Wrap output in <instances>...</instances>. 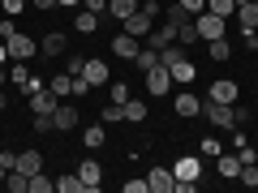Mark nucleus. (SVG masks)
Masks as SVG:
<instances>
[{"label": "nucleus", "mask_w": 258, "mask_h": 193, "mask_svg": "<svg viewBox=\"0 0 258 193\" xmlns=\"http://www.w3.org/2000/svg\"><path fill=\"white\" fill-rule=\"evenodd\" d=\"M134 64H138L142 73H147V69H155V64H159V52H155V47H138V56H134Z\"/></svg>", "instance_id": "23"}, {"label": "nucleus", "mask_w": 258, "mask_h": 193, "mask_svg": "<svg viewBox=\"0 0 258 193\" xmlns=\"http://www.w3.org/2000/svg\"><path fill=\"white\" fill-rule=\"evenodd\" d=\"M5 47H9V60H30V56H39V43L30 35H22V30L5 39Z\"/></svg>", "instance_id": "3"}, {"label": "nucleus", "mask_w": 258, "mask_h": 193, "mask_svg": "<svg viewBox=\"0 0 258 193\" xmlns=\"http://www.w3.org/2000/svg\"><path fill=\"white\" fill-rule=\"evenodd\" d=\"M215 167H220L224 180H237V176H241V159H237V150H232V155H220V159H215Z\"/></svg>", "instance_id": "18"}, {"label": "nucleus", "mask_w": 258, "mask_h": 193, "mask_svg": "<svg viewBox=\"0 0 258 193\" xmlns=\"http://www.w3.org/2000/svg\"><path fill=\"white\" fill-rule=\"evenodd\" d=\"M0 64H9V47L5 43H0Z\"/></svg>", "instance_id": "49"}, {"label": "nucleus", "mask_w": 258, "mask_h": 193, "mask_svg": "<svg viewBox=\"0 0 258 193\" xmlns=\"http://www.w3.org/2000/svg\"><path fill=\"white\" fill-rule=\"evenodd\" d=\"M78 176H82V189H86V193H99L103 172H99V163H95V159H86V163L78 167Z\"/></svg>", "instance_id": "10"}, {"label": "nucleus", "mask_w": 258, "mask_h": 193, "mask_svg": "<svg viewBox=\"0 0 258 193\" xmlns=\"http://www.w3.org/2000/svg\"><path fill=\"white\" fill-rule=\"evenodd\" d=\"M30 193H56V180H47L43 172H35L30 176Z\"/></svg>", "instance_id": "33"}, {"label": "nucleus", "mask_w": 258, "mask_h": 193, "mask_svg": "<svg viewBox=\"0 0 258 193\" xmlns=\"http://www.w3.org/2000/svg\"><path fill=\"white\" fill-rule=\"evenodd\" d=\"M99 18H103V13H95V9H82V13H78V22H74V26L82 30V35H95V30H99Z\"/></svg>", "instance_id": "21"}, {"label": "nucleus", "mask_w": 258, "mask_h": 193, "mask_svg": "<svg viewBox=\"0 0 258 193\" xmlns=\"http://www.w3.org/2000/svg\"><path fill=\"white\" fill-rule=\"evenodd\" d=\"M52 129V116H35V133H47Z\"/></svg>", "instance_id": "45"}, {"label": "nucleus", "mask_w": 258, "mask_h": 193, "mask_svg": "<svg viewBox=\"0 0 258 193\" xmlns=\"http://www.w3.org/2000/svg\"><path fill=\"white\" fill-rule=\"evenodd\" d=\"M164 18L172 22V26H181V22H189V13H185L181 5H176V0H172V5H164Z\"/></svg>", "instance_id": "34"}, {"label": "nucleus", "mask_w": 258, "mask_h": 193, "mask_svg": "<svg viewBox=\"0 0 258 193\" xmlns=\"http://www.w3.org/2000/svg\"><path fill=\"white\" fill-rule=\"evenodd\" d=\"M237 26H241V30H258V0L237 5Z\"/></svg>", "instance_id": "15"}, {"label": "nucleus", "mask_w": 258, "mask_h": 193, "mask_svg": "<svg viewBox=\"0 0 258 193\" xmlns=\"http://www.w3.org/2000/svg\"><path fill=\"white\" fill-rule=\"evenodd\" d=\"M194 26H198V39H207V43H211V39H224V30H228V18H220V13H198V18H194Z\"/></svg>", "instance_id": "1"}, {"label": "nucleus", "mask_w": 258, "mask_h": 193, "mask_svg": "<svg viewBox=\"0 0 258 193\" xmlns=\"http://www.w3.org/2000/svg\"><path fill=\"white\" fill-rule=\"evenodd\" d=\"M56 103H60V99H56L52 90H35V94H26V108L35 112V116H52Z\"/></svg>", "instance_id": "9"}, {"label": "nucleus", "mask_w": 258, "mask_h": 193, "mask_svg": "<svg viewBox=\"0 0 258 193\" xmlns=\"http://www.w3.org/2000/svg\"><path fill=\"white\" fill-rule=\"evenodd\" d=\"M142 77H147V94H155V99H164V94L176 86V82H172V69H168V64H155V69H147Z\"/></svg>", "instance_id": "2"}, {"label": "nucleus", "mask_w": 258, "mask_h": 193, "mask_svg": "<svg viewBox=\"0 0 258 193\" xmlns=\"http://www.w3.org/2000/svg\"><path fill=\"white\" fill-rule=\"evenodd\" d=\"M181 60H189V56H185V43H168V47H159V64H168V69H172V64H181Z\"/></svg>", "instance_id": "20"}, {"label": "nucleus", "mask_w": 258, "mask_h": 193, "mask_svg": "<svg viewBox=\"0 0 258 193\" xmlns=\"http://www.w3.org/2000/svg\"><path fill=\"white\" fill-rule=\"evenodd\" d=\"M99 120H103V125H116V120H125V103H108V108L99 112Z\"/></svg>", "instance_id": "32"}, {"label": "nucleus", "mask_w": 258, "mask_h": 193, "mask_svg": "<svg viewBox=\"0 0 258 193\" xmlns=\"http://www.w3.org/2000/svg\"><path fill=\"white\" fill-rule=\"evenodd\" d=\"M237 184H245V189H258V163H241Z\"/></svg>", "instance_id": "31"}, {"label": "nucleus", "mask_w": 258, "mask_h": 193, "mask_svg": "<svg viewBox=\"0 0 258 193\" xmlns=\"http://www.w3.org/2000/svg\"><path fill=\"white\" fill-rule=\"evenodd\" d=\"M151 26H155V13L142 9V5H138V13H129V18H125V35H134V39H147Z\"/></svg>", "instance_id": "4"}, {"label": "nucleus", "mask_w": 258, "mask_h": 193, "mask_svg": "<svg viewBox=\"0 0 258 193\" xmlns=\"http://www.w3.org/2000/svg\"><path fill=\"white\" fill-rule=\"evenodd\" d=\"M237 5H249V0H237Z\"/></svg>", "instance_id": "53"}, {"label": "nucleus", "mask_w": 258, "mask_h": 193, "mask_svg": "<svg viewBox=\"0 0 258 193\" xmlns=\"http://www.w3.org/2000/svg\"><path fill=\"white\" fill-rule=\"evenodd\" d=\"M138 39H134V35H116V39H112V52H116L120 56V60H134V56H138Z\"/></svg>", "instance_id": "14"}, {"label": "nucleus", "mask_w": 258, "mask_h": 193, "mask_svg": "<svg viewBox=\"0 0 258 193\" xmlns=\"http://www.w3.org/2000/svg\"><path fill=\"white\" fill-rule=\"evenodd\" d=\"M125 193H147V180H125Z\"/></svg>", "instance_id": "46"}, {"label": "nucleus", "mask_w": 258, "mask_h": 193, "mask_svg": "<svg viewBox=\"0 0 258 193\" xmlns=\"http://www.w3.org/2000/svg\"><path fill=\"white\" fill-rule=\"evenodd\" d=\"M194 77H198V73H194V64H189V60H181V64H172V82H176V86H189Z\"/></svg>", "instance_id": "24"}, {"label": "nucleus", "mask_w": 258, "mask_h": 193, "mask_svg": "<svg viewBox=\"0 0 258 193\" xmlns=\"http://www.w3.org/2000/svg\"><path fill=\"white\" fill-rule=\"evenodd\" d=\"M56 5H60V9H74V5H82V0H56Z\"/></svg>", "instance_id": "48"}, {"label": "nucleus", "mask_w": 258, "mask_h": 193, "mask_svg": "<svg viewBox=\"0 0 258 193\" xmlns=\"http://www.w3.org/2000/svg\"><path fill=\"white\" fill-rule=\"evenodd\" d=\"M47 90L56 99H64V94H74V77H47Z\"/></svg>", "instance_id": "27"}, {"label": "nucleus", "mask_w": 258, "mask_h": 193, "mask_svg": "<svg viewBox=\"0 0 258 193\" xmlns=\"http://www.w3.org/2000/svg\"><path fill=\"white\" fill-rule=\"evenodd\" d=\"M232 5H237V0H207V9L220 13V18H232Z\"/></svg>", "instance_id": "36"}, {"label": "nucleus", "mask_w": 258, "mask_h": 193, "mask_svg": "<svg viewBox=\"0 0 258 193\" xmlns=\"http://www.w3.org/2000/svg\"><path fill=\"white\" fill-rule=\"evenodd\" d=\"M176 5H181V9L189 13V18H198V13H207V0H176Z\"/></svg>", "instance_id": "38"}, {"label": "nucleus", "mask_w": 258, "mask_h": 193, "mask_svg": "<svg viewBox=\"0 0 258 193\" xmlns=\"http://www.w3.org/2000/svg\"><path fill=\"white\" fill-rule=\"evenodd\" d=\"M108 94H112V103H129V86H125V82H112Z\"/></svg>", "instance_id": "40"}, {"label": "nucleus", "mask_w": 258, "mask_h": 193, "mask_svg": "<svg viewBox=\"0 0 258 193\" xmlns=\"http://www.w3.org/2000/svg\"><path fill=\"white\" fill-rule=\"evenodd\" d=\"M56 193H86L82 189V176H78V172L74 176H60V180H56Z\"/></svg>", "instance_id": "30"}, {"label": "nucleus", "mask_w": 258, "mask_h": 193, "mask_svg": "<svg viewBox=\"0 0 258 193\" xmlns=\"http://www.w3.org/2000/svg\"><path fill=\"white\" fill-rule=\"evenodd\" d=\"M5 176H9V167H0V184H5Z\"/></svg>", "instance_id": "51"}, {"label": "nucleus", "mask_w": 258, "mask_h": 193, "mask_svg": "<svg viewBox=\"0 0 258 193\" xmlns=\"http://www.w3.org/2000/svg\"><path fill=\"white\" fill-rule=\"evenodd\" d=\"M64 47H69V39H64L60 30H52V35H43L39 52H43V56H64Z\"/></svg>", "instance_id": "16"}, {"label": "nucleus", "mask_w": 258, "mask_h": 193, "mask_svg": "<svg viewBox=\"0 0 258 193\" xmlns=\"http://www.w3.org/2000/svg\"><path fill=\"white\" fill-rule=\"evenodd\" d=\"M198 150H203L207 159H220V155H224V146H220V138H203V142H198Z\"/></svg>", "instance_id": "35"}, {"label": "nucleus", "mask_w": 258, "mask_h": 193, "mask_svg": "<svg viewBox=\"0 0 258 193\" xmlns=\"http://www.w3.org/2000/svg\"><path fill=\"white\" fill-rule=\"evenodd\" d=\"M207 99H215V103H237L241 90H237V82H232V77H220V82H211Z\"/></svg>", "instance_id": "8"}, {"label": "nucleus", "mask_w": 258, "mask_h": 193, "mask_svg": "<svg viewBox=\"0 0 258 193\" xmlns=\"http://www.w3.org/2000/svg\"><path fill=\"white\" fill-rule=\"evenodd\" d=\"M64 69H69V77H78V73H82V69H86V56H69V60H64Z\"/></svg>", "instance_id": "39"}, {"label": "nucleus", "mask_w": 258, "mask_h": 193, "mask_svg": "<svg viewBox=\"0 0 258 193\" xmlns=\"http://www.w3.org/2000/svg\"><path fill=\"white\" fill-rule=\"evenodd\" d=\"M9 35H18V18H5V22H0V39H9Z\"/></svg>", "instance_id": "43"}, {"label": "nucleus", "mask_w": 258, "mask_h": 193, "mask_svg": "<svg viewBox=\"0 0 258 193\" xmlns=\"http://www.w3.org/2000/svg\"><path fill=\"white\" fill-rule=\"evenodd\" d=\"M108 13H112L116 22H125L129 13H138V0H108Z\"/></svg>", "instance_id": "22"}, {"label": "nucleus", "mask_w": 258, "mask_h": 193, "mask_svg": "<svg viewBox=\"0 0 258 193\" xmlns=\"http://www.w3.org/2000/svg\"><path fill=\"white\" fill-rule=\"evenodd\" d=\"M172 184H176L172 167H151V172H147V189L151 193H172Z\"/></svg>", "instance_id": "7"}, {"label": "nucleus", "mask_w": 258, "mask_h": 193, "mask_svg": "<svg viewBox=\"0 0 258 193\" xmlns=\"http://www.w3.org/2000/svg\"><path fill=\"white\" fill-rule=\"evenodd\" d=\"M103 138H108L103 120H99V125H86V129H82V146H91V150H99V146H103Z\"/></svg>", "instance_id": "19"}, {"label": "nucleus", "mask_w": 258, "mask_h": 193, "mask_svg": "<svg viewBox=\"0 0 258 193\" xmlns=\"http://www.w3.org/2000/svg\"><path fill=\"white\" fill-rule=\"evenodd\" d=\"M142 43H147V47H155V52H159V47H168V43H176V26H172V22H155V26H151V35L147 39H142Z\"/></svg>", "instance_id": "5"}, {"label": "nucleus", "mask_w": 258, "mask_h": 193, "mask_svg": "<svg viewBox=\"0 0 258 193\" xmlns=\"http://www.w3.org/2000/svg\"><path fill=\"white\" fill-rule=\"evenodd\" d=\"M5 82H9V73H5V64H0V90H5Z\"/></svg>", "instance_id": "50"}, {"label": "nucleus", "mask_w": 258, "mask_h": 193, "mask_svg": "<svg viewBox=\"0 0 258 193\" xmlns=\"http://www.w3.org/2000/svg\"><path fill=\"white\" fill-rule=\"evenodd\" d=\"M207 52H211L215 64H224V60L232 56V43H228V39H211V47H207Z\"/></svg>", "instance_id": "25"}, {"label": "nucleus", "mask_w": 258, "mask_h": 193, "mask_svg": "<svg viewBox=\"0 0 258 193\" xmlns=\"http://www.w3.org/2000/svg\"><path fill=\"white\" fill-rule=\"evenodd\" d=\"M78 112L74 108H64V103H56V112H52V129H60V133H69V129H78Z\"/></svg>", "instance_id": "12"}, {"label": "nucleus", "mask_w": 258, "mask_h": 193, "mask_svg": "<svg viewBox=\"0 0 258 193\" xmlns=\"http://www.w3.org/2000/svg\"><path fill=\"white\" fill-rule=\"evenodd\" d=\"M237 159H241V163H258V150L245 142V146H237Z\"/></svg>", "instance_id": "41"}, {"label": "nucleus", "mask_w": 258, "mask_h": 193, "mask_svg": "<svg viewBox=\"0 0 258 193\" xmlns=\"http://www.w3.org/2000/svg\"><path fill=\"white\" fill-rule=\"evenodd\" d=\"M5 184H9L13 193H30V176H26V172H18V167H13V172L5 176Z\"/></svg>", "instance_id": "26"}, {"label": "nucleus", "mask_w": 258, "mask_h": 193, "mask_svg": "<svg viewBox=\"0 0 258 193\" xmlns=\"http://www.w3.org/2000/svg\"><path fill=\"white\" fill-rule=\"evenodd\" d=\"M176 43H185V47H189V43H198V26H194V18L176 26Z\"/></svg>", "instance_id": "29"}, {"label": "nucleus", "mask_w": 258, "mask_h": 193, "mask_svg": "<svg viewBox=\"0 0 258 193\" xmlns=\"http://www.w3.org/2000/svg\"><path fill=\"white\" fill-rule=\"evenodd\" d=\"M232 120H237V129H241V125H249V108H241V103H232Z\"/></svg>", "instance_id": "42"}, {"label": "nucleus", "mask_w": 258, "mask_h": 193, "mask_svg": "<svg viewBox=\"0 0 258 193\" xmlns=\"http://www.w3.org/2000/svg\"><path fill=\"white\" fill-rule=\"evenodd\" d=\"M125 120H129V125H142V120H147V103L129 99V103H125Z\"/></svg>", "instance_id": "28"}, {"label": "nucleus", "mask_w": 258, "mask_h": 193, "mask_svg": "<svg viewBox=\"0 0 258 193\" xmlns=\"http://www.w3.org/2000/svg\"><path fill=\"white\" fill-rule=\"evenodd\" d=\"M18 172H26V176H35V172H43V155L39 150H18Z\"/></svg>", "instance_id": "13"}, {"label": "nucleus", "mask_w": 258, "mask_h": 193, "mask_svg": "<svg viewBox=\"0 0 258 193\" xmlns=\"http://www.w3.org/2000/svg\"><path fill=\"white\" fill-rule=\"evenodd\" d=\"M0 167H9V172H13V167H18V150H0Z\"/></svg>", "instance_id": "44"}, {"label": "nucleus", "mask_w": 258, "mask_h": 193, "mask_svg": "<svg viewBox=\"0 0 258 193\" xmlns=\"http://www.w3.org/2000/svg\"><path fill=\"white\" fill-rule=\"evenodd\" d=\"M172 108H176V116H203V99H198V94H189V90L176 94Z\"/></svg>", "instance_id": "11"}, {"label": "nucleus", "mask_w": 258, "mask_h": 193, "mask_svg": "<svg viewBox=\"0 0 258 193\" xmlns=\"http://www.w3.org/2000/svg\"><path fill=\"white\" fill-rule=\"evenodd\" d=\"M172 176H176V180H203V163H198V155H181L172 163Z\"/></svg>", "instance_id": "6"}, {"label": "nucleus", "mask_w": 258, "mask_h": 193, "mask_svg": "<svg viewBox=\"0 0 258 193\" xmlns=\"http://www.w3.org/2000/svg\"><path fill=\"white\" fill-rule=\"evenodd\" d=\"M35 9H56V0H35Z\"/></svg>", "instance_id": "47"}, {"label": "nucleus", "mask_w": 258, "mask_h": 193, "mask_svg": "<svg viewBox=\"0 0 258 193\" xmlns=\"http://www.w3.org/2000/svg\"><path fill=\"white\" fill-rule=\"evenodd\" d=\"M5 5V18H22L26 13V0H0Z\"/></svg>", "instance_id": "37"}, {"label": "nucleus", "mask_w": 258, "mask_h": 193, "mask_svg": "<svg viewBox=\"0 0 258 193\" xmlns=\"http://www.w3.org/2000/svg\"><path fill=\"white\" fill-rule=\"evenodd\" d=\"M0 112H5V90H0Z\"/></svg>", "instance_id": "52"}, {"label": "nucleus", "mask_w": 258, "mask_h": 193, "mask_svg": "<svg viewBox=\"0 0 258 193\" xmlns=\"http://www.w3.org/2000/svg\"><path fill=\"white\" fill-rule=\"evenodd\" d=\"M78 77H86L91 86H103V82H108V64H103V60H86V69Z\"/></svg>", "instance_id": "17"}]
</instances>
